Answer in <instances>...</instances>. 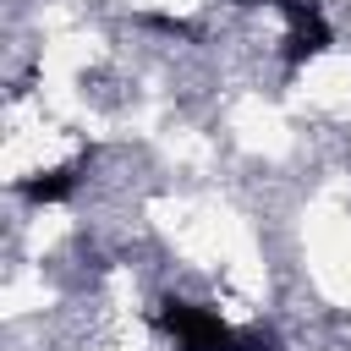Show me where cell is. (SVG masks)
Wrapping results in <instances>:
<instances>
[{
	"label": "cell",
	"mask_w": 351,
	"mask_h": 351,
	"mask_svg": "<svg viewBox=\"0 0 351 351\" xmlns=\"http://www.w3.org/2000/svg\"><path fill=\"white\" fill-rule=\"evenodd\" d=\"M159 324L170 329V340L181 351H230L236 346V329L214 307H197V302H181V296H170L159 307Z\"/></svg>",
	"instance_id": "6da1fadb"
},
{
	"label": "cell",
	"mask_w": 351,
	"mask_h": 351,
	"mask_svg": "<svg viewBox=\"0 0 351 351\" xmlns=\"http://www.w3.org/2000/svg\"><path fill=\"white\" fill-rule=\"evenodd\" d=\"M274 11L285 16V60L291 66H307L313 55H324L335 44V27L324 22V11L313 0H280Z\"/></svg>",
	"instance_id": "7a4b0ae2"
},
{
	"label": "cell",
	"mask_w": 351,
	"mask_h": 351,
	"mask_svg": "<svg viewBox=\"0 0 351 351\" xmlns=\"http://www.w3.org/2000/svg\"><path fill=\"white\" fill-rule=\"evenodd\" d=\"M77 181H82V165H55V170L27 176L16 192H22L27 203H60V197H71V192H77Z\"/></svg>",
	"instance_id": "3957f363"
},
{
	"label": "cell",
	"mask_w": 351,
	"mask_h": 351,
	"mask_svg": "<svg viewBox=\"0 0 351 351\" xmlns=\"http://www.w3.org/2000/svg\"><path fill=\"white\" fill-rule=\"evenodd\" d=\"M230 351H280L274 335H258V329H236V346Z\"/></svg>",
	"instance_id": "277c9868"
},
{
	"label": "cell",
	"mask_w": 351,
	"mask_h": 351,
	"mask_svg": "<svg viewBox=\"0 0 351 351\" xmlns=\"http://www.w3.org/2000/svg\"><path fill=\"white\" fill-rule=\"evenodd\" d=\"M236 5H280V0H236Z\"/></svg>",
	"instance_id": "5b68a950"
}]
</instances>
